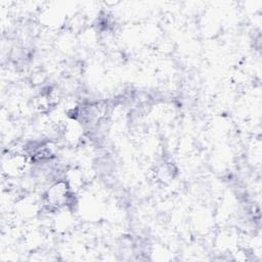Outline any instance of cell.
<instances>
[{
    "instance_id": "obj_1",
    "label": "cell",
    "mask_w": 262,
    "mask_h": 262,
    "mask_svg": "<svg viewBox=\"0 0 262 262\" xmlns=\"http://www.w3.org/2000/svg\"><path fill=\"white\" fill-rule=\"evenodd\" d=\"M72 189L67 180H58L52 183L45 193V201L50 208H61L70 204Z\"/></svg>"
}]
</instances>
